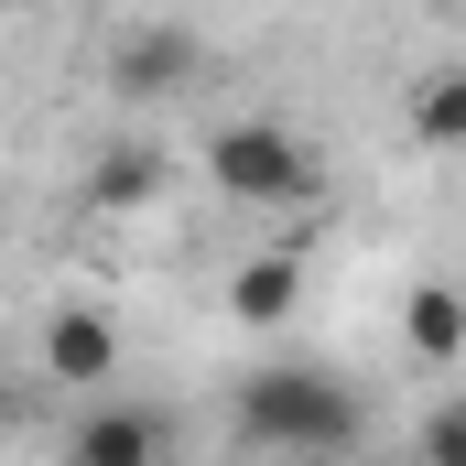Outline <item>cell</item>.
<instances>
[{
	"label": "cell",
	"mask_w": 466,
	"mask_h": 466,
	"mask_svg": "<svg viewBox=\"0 0 466 466\" xmlns=\"http://www.w3.org/2000/svg\"><path fill=\"white\" fill-rule=\"evenodd\" d=\"M33 358H44V380H55V390H98V380H119V326L98 315V304H55Z\"/></svg>",
	"instance_id": "5b68a950"
},
{
	"label": "cell",
	"mask_w": 466,
	"mask_h": 466,
	"mask_svg": "<svg viewBox=\"0 0 466 466\" xmlns=\"http://www.w3.org/2000/svg\"><path fill=\"white\" fill-rule=\"evenodd\" d=\"M412 141L423 152H466V66H445V76L412 87Z\"/></svg>",
	"instance_id": "9c48e42d"
},
{
	"label": "cell",
	"mask_w": 466,
	"mask_h": 466,
	"mask_svg": "<svg viewBox=\"0 0 466 466\" xmlns=\"http://www.w3.org/2000/svg\"><path fill=\"white\" fill-rule=\"evenodd\" d=\"M163 185H174V152H163V141H109V152L87 163V207H98V218H130V207H152Z\"/></svg>",
	"instance_id": "8992f818"
},
{
	"label": "cell",
	"mask_w": 466,
	"mask_h": 466,
	"mask_svg": "<svg viewBox=\"0 0 466 466\" xmlns=\"http://www.w3.org/2000/svg\"><path fill=\"white\" fill-rule=\"evenodd\" d=\"M423 466H466V401H445V412L423 423Z\"/></svg>",
	"instance_id": "30bf717a"
},
{
	"label": "cell",
	"mask_w": 466,
	"mask_h": 466,
	"mask_svg": "<svg viewBox=\"0 0 466 466\" xmlns=\"http://www.w3.org/2000/svg\"><path fill=\"white\" fill-rule=\"evenodd\" d=\"M238 434L260 456L326 466V456H348L369 434V412H358L348 380H326V369H260V380H238Z\"/></svg>",
	"instance_id": "6da1fadb"
},
{
	"label": "cell",
	"mask_w": 466,
	"mask_h": 466,
	"mask_svg": "<svg viewBox=\"0 0 466 466\" xmlns=\"http://www.w3.org/2000/svg\"><path fill=\"white\" fill-rule=\"evenodd\" d=\"M163 456H174V434L152 401H87L66 434V466H163Z\"/></svg>",
	"instance_id": "277c9868"
},
{
	"label": "cell",
	"mask_w": 466,
	"mask_h": 466,
	"mask_svg": "<svg viewBox=\"0 0 466 466\" xmlns=\"http://www.w3.org/2000/svg\"><path fill=\"white\" fill-rule=\"evenodd\" d=\"M401 348L434 358V369H456L466 358V282H412L401 293Z\"/></svg>",
	"instance_id": "52a82bcc"
},
{
	"label": "cell",
	"mask_w": 466,
	"mask_h": 466,
	"mask_svg": "<svg viewBox=\"0 0 466 466\" xmlns=\"http://www.w3.org/2000/svg\"><path fill=\"white\" fill-rule=\"evenodd\" d=\"M207 185L228 207H304L315 196V152L282 119H218L207 130Z\"/></svg>",
	"instance_id": "7a4b0ae2"
},
{
	"label": "cell",
	"mask_w": 466,
	"mask_h": 466,
	"mask_svg": "<svg viewBox=\"0 0 466 466\" xmlns=\"http://www.w3.org/2000/svg\"><path fill=\"white\" fill-rule=\"evenodd\" d=\"M196 66H207V55H196V33H185V22H141V33H119V44H109V87L130 98V109L185 98V87H196Z\"/></svg>",
	"instance_id": "3957f363"
},
{
	"label": "cell",
	"mask_w": 466,
	"mask_h": 466,
	"mask_svg": "<svg viewBox=\"0 0 466 466\" xmlns=\"http://www.w3.org/2000/svg\"><path fill=\"white\" fill-rule=\"evenodd\" d=\"M293 304H304V260H293V249H249L228 271V315L238 326H282Z\"/></svg>",
	"instance_id": "ba28073f"
}]
</instances>
